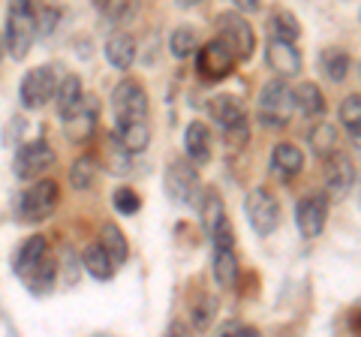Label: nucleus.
<instances>
[{
    "mask_svg": "<svg viewBox=\"0 0 361 337\" xmlns=\"http://www.w3.org/2000/svg\"><path fill=\"white\" fill-rule=\"evenodd\" d=\"M25 283H27V289L33 292V295H49V292L58 286V259H54L51 253H45Z\"/></svg>",
    "mask_w": 361,
    "mask_h": 337,
    "instance_id": "nucleus-21",
    "label": "nucleus"
},
{
    "mask_svg": "<svg viewBox=\"0 0 361 337\" xmlns=\"http://www.w3.org/2000/svg\"><path fill=\"white\" fill-rule=\"evenodd\" d=\"M97 115H99L97 99L90 97V94H82L78 106L63 118V133H66V139H70L73 145L87 142L90 136H94V130H97Z\"/></svg>",
    "mask_w": 361,
    "mask_h": 337,
    "instance_id": "nucleus-12",
    "label": "nucleus"
},
{
    "mask_svg": "<svg viewBox=\"0 0 361 337\" xmlns=\"http://www.w3.org/2000/svg\"><path fill=\"white\" fill-rule=\"evenodd\" d=\"M292 109L301 111L304 118H319L325 111V94L319 91L316 82H301L292 87Z\"/></svg>",
    "mask_w": 361,
    "mask_h": 337,
    "instance_id": "nucleus-18",
    "label": "nucleus"
},
{
    "mask_svg": "<svg viewBox=\"0 0 361 337\" xmlns=\"http://www.w3.org/2000/svg\"><path fill=\"white\" fill-rule=\"evenodd\" d=\"M82 94H85V87H82V78H78V75H63L58 82V91H54V106H58V118L61 121L78 106Z\"/></svg>",
    "mask_w": 361,
    "mask_h": 337,
    "instance_id": "nucleus-26",
    "label": "nucleus"
},
{
    "mask_svg": "<svg viewBox=\"0 0 361 337\" xmlns=\"http://www.w3.org/2000/svg\"><path fill=\"white\" fill-rule=\"evenodd\" d=\"M166 193L178 205H196L202 196L199 172L190 160H172L166 168Z\"/></svg>",
    "mask_w": 361,
    "mask_h": 337,
    "instance_id": "nucleus-9",
    "label": "nucleus"
},
{
    "mask_svg": "<svg viewBox=\"0 0 361 337\" xmlns=\"http://www.w3.org/2000/svg\"><path fill=\"white\" fill-rule=\"evenodd\" d=\"M111 115H115V130L148 123V91L139 78H121L111 91Z\"/></svg>",
    "mask_w": 361,
    "mask_h": 337,
    "instance_id": "nucleus-1",
    "label": "nucleus"
},
{
    "mask_svg": "<svg viewBox=\"0 0 361 337\" xmlns=\"http://www.w3.org/2000/svg\"><path fill=\"white\" fill-rule=\"evenodd\" d=\"M61 202V187L49 181V178H37L25 193L18 199V217L25 223H39V220H49L54 214V208H58Z\"/></svg>",
    "mask_w": 361,
    "mask_h": 337,
    "instance_id": "nucleus-5",
    "label": "nucleus"
},
{
    "mask_svg": "<svg viewBox=\"0 0 361 337\" xmlns=\"http://www.w3.org/2000/svg\"><path fill=\"white\" fill-rule=\"evenodd\" d=\"M99 178V166H97V157H78V160L70 166V187L85 193V190H94Z\"/></svg>",
    "mask_w": 361,
    "mask_h": 337,
    "instance_id": "nucleus-28",
    "label": "nucleus"
},
{
    "mask_svg": "<svg viewBox=\"0 0 361 337\" xmlns=\"http://www.w3.org/2000/svg\"><path fill=\"white\" fill-rule=\"evenodd\" d=\"M307 142H310V151L319 157V160H325L329 154L337 151V142H341V136H337V127H334V123L322 121V123H316V127L310 130Z\"/></svg>",
    "mask_w": 361,
    "mask_h": 337,
    "instance_id": "nucleus-29",
    "label": "nucleus"
},
{
    "mask_svg": "<svg viewBox=\"0 0 361 337\" xmlns=\"http://www.w3.org/2000/svg\"><path fill=\"white\" fill-rule=\"evenodd\" d=\"M322 163H325V187H329V193L334 199H343L346 193H353V187H355V163L341 151L329 154Z\"/></svg>",
    "mask_w": 361,
    "mask_h": 337,
    "instance_id": "nucleus-14",
    "label": "nucleus"
},
{
    "mask_svg": "<svg viewBox=\"0 0 361 337\" xmlns=\"http://www.w3.org/2000/svg\"><path fill=\"white\" fill-rule=\"evenodd\" d=\"M106 61L115 66V70H130L133 61H135V39L133 33H111L109 42H106Z\"/></svg>",
    "mask_w": 361,
    "mask_h": 337,
    "instance_id": "nucleus-20",
    "label": "nucleus"
},
{
    "mask_svg": "<svg viewBox=\"0 0 361 337\" xmlns=\"http://www.w3.org/2000/svg\"><path fill=\"white\" fill-rule=\"evenodd\" d=\"M214 280L223 289H235L238 286V256L235 247H214Z\"/></svg>",
    "mask_w": 361,
    "mask_h": 337,
    "instance_id": "nucleus-19",
    "label": "nucleus"
},
{
    "mask_svg": "<svg viewBox=\"0 0 361 337\" xmlns=\"http://www.w3.org/2000/svg\"><path fill=\"white\" fill-rule=\"evenodd\" d=\"M78 262H82V268L94 280H111V277H115V268H118L115 262H111V256L103 250V247H99V241L85 247V253L78 256Z\"/></svg>",
    "mask_w": 361,
    "mask_h": 337,
    "instance_id": "nucleus-22",
    "label": "nucleus"
},
{
    "mask_svg": "<svg viewBox=\"0 0 361 337\" xmlns=\"http://www.w3.org/2000/svg\"><path fill=\"white\" fill-rule=\"evenodd\" d=\"M325 220H329V199L313 193V196H304L298 205H295V226L301 232V238H319L322 229H325Z\"/></svg>",
    "mask_w": 361,
    "mask_h": 337,
    "instance_id": "nucleus-13",
    "label": "nucleus"
},
{
    "mask_svg": "<svg viewBox=\"0 0 361 337\" xmlns=\"http://www.w3.org/2000/svg\"><path fill=\"white\" fill-rule=\"evenodd\" d=\"M199 214H202V226H205V232L211 235L214 229L220 226V223H226L229 217H226V205H223V199L217 190H202V196H199Z\"/></svg>",
    "mask_w": 361,
    "mask_h": 337,
    "instance_id": "nucleus-24",
    "label": "nucleus"
},
{
    "mask_svg": "<svg viewBox=\"0 0 361 337\" xmlns=\"http://www.w3.org/2000/svg\"><path fill=\"white\" fill-rule=\"evenodd\" d=\"M341 123L349 133L353 148H358V139H361V97L358 94H349L341 103Z\"/></svg>",
    "mask_w": 361,
    "mask_h": 337,
    "instance_id": "nucleus-30",
    "label": "nucleus"
},
{
    "mask_svg": "<svg viewBox=\"0 0 361 337\" xmlns=\"http://www.w3.org/2000/svg\"><path fill=\"white\" fill-rule=\"evenodd\" d=\"M111 205H115L118 214H123V217H133L135 211L142 208V196L135 193L133 187H118L115 193H111Z\"/></svg>",
    "mask_w": 361,
    "mask_h": 337,
    "instance_id": "nucleus-35",
    "label": "nucleus"
},
{
    "mask_svg": "<svg viewBox=\"0 0 361 337\" xmlns=\"http://www.w3.org/2000/svg\"><path fill=\"white\" fill-rule=\"evenodd\" d=\"M169 46H172V54H175L178 61H187L190 54H196L199 37H196L193 27H178V30L172 33V39H169Z\"/></svg>",
    "mask_w": 361,
    "mask_h": 337,
    "instance_id": "nucleus-33",
    "label": "nucleus"
},
{
    "mask_svg": "<svg viewBox=\"0 0 361 337\" xmlns=\"http://www.w3.org/2000/svg\"><path fill=\"white\" fill-rule=\"evenodd\" d=\"M214 313H217V298L205 295V298H202L199 305H196V310H193V329H196V331L208 329L211 319H214Z\"/></svg>",
    "mask_w": 361,
    "mask_h": 337,
    "instance_id": "nucleus-36",
    "label": "nucleus"
},
{
    "mask_svg": "<svg viewBox=\"0 0 361 337\" xmlns=\"http://www.w3.org/2000/svg\"><path fill=\"white\" fill-rule=\"evenodd\" d=\"M94 6L109 25H127L139 16V0H94Z\"/></svg>",
    "mask_w": 361,
    "mask_h": 337,
    "instance_id": "nucleus-27",
    "label": "nucleus"
},
{
    "mask_svg": "<svg viewBox=\"0 0 361 337\" xmlns=\"http://www.w3.org/2000/svg\"><path fill=\"white\" fill-rule=\"evenodd\" d=\"M244 214L259 238H268V235L280 226V202L271 190L253 187L250 193L244 196Z\"/></svg>",
    "mask_w": 361,
    "mask_h": 337,
    "instance_id": "nucleus-6",
    "label": "nucleus"
},
{
    "mask_svg": "<svg viewBox=\"0 0 361 337\" xmlns=\"http://www.w3.org/2000/svg\"><path fill=\"white\" fill-rule=\"evenodd\" d=\"M353 70V58H349L346 51H329L322 54V73L331 78V82H343Z\"/></svg>",
    "mask_w": 361,
    "mask_h": 337,
    "instance_id": "nucleus-34",
    "label": "nucleus"
},
{
    "mask_svg": "<svg viewBox=\"0 0 361 337\" xmlns=\"http://www.w3.org/2000/svg\"><path fill=\"white\" fill-rule=\"evenodd\" d=\"M184 151L193 166H208L211 160V130L202 121H190L184 130Z\"/></svg>",
    "mask_w": 361,
    "mask_h": 337,
    "instance_id": "nucleus-16",
    "label": "nucleus"
},
{
    "mask_svg": "<svg viewBox=\"0 0 361 337\" xmlns=\"http://www.w3.org/2000/svg\"><path fill=\"white\" fill-rule=\"evenodd\" d=\"M292 111H295L292 109V87L286 85V78L274 75L262 85V94L256 99V121L262 127H286Z\"/></svg>",
    "mask_w": 361,
    "mask_h": 337,
    "instance_id": "nucleus-3",
    "label": "nucleus"
},
{
    "mask_svg": "<svg viewBox=\"0 0 361 337\" xmlns=\"http://www.w3.org/2000/svg\"><path fill=\"white\" fill-rule=\"evenodd\" d=\"M217 39L235 54V61H247L256 49V33L253 25L244 18V13H220L217 16Z\"/></svg>",
    "mask_w": 361,
    "mask_h": 337,
    "instance_id": "nucleus-4",
    "label": "nucleus"
},
{
    "mask_svg": "<svg viewBox=\"0 0 361 337\" xmlns=\"http://www.w3.org/2000/svg\"><path fill=\"white\" fill-rule=\"evenodd\" d=\"M99 247L111 256V262L115 265H123L130 256V244H127V235L121 232V226H115V223H103L99 226Z\"/></svg>",
    "mask_w": 361,
    "mask_h": 337,
    "instance_id": "nucleus-25",
    "label": "nucleus"
},
{
    "mask_svg": "<svg viewBox=\"0 0 361 337\" xmlns=\"http://www.w3.org/2000/svg\"><path fill=\"white\" fill-rule=\"evenodd\" d=\"M103 154H106V168L111 175H127L130 172V163H133V154L123 148V145L111 136L109 139V145L103 148Z\"/></svg>",
    "mask_w": 361,
    "mask_h": 337,
    "instance_id": "nucleus-32",
    "label": "nucleus"
},
{
    "mask_svg": "<svg viewBox=\"0 0 361 337\" xmlns=\"http://www.w3.org/2000/svg\"><path fill=\"white\" fill-rule=\"evenodd\" d=\"M37 9L33 4H9V16H6V37H4V49L13 61H25L33 42H37Z\"/></svg>",
    "mask_w": 361,
    "mask_h": 337,
    "instance_id": "nucleus-2",
    "label": "nucleus"
},
{
    "mask_svg": "<svg viewBox=\"0 0 361 337\" xmlns=\"http://www.w3.org/2000/svg\"><path fill=\"white\" fill-rule=\"evenodd\" d=\"M268 30H271V39H286V42H295L301 33L295 16L289 9H274L268 18Z\"/></svg>",
    "mask_w": 361,
    "mask_h": 337,
    "instance_id": "nucleus-31",
    "label": "nucleus"
},
{
    "mask_svg": "<svg viewBox=\"0 0 361 337\" xmlns=\"http://www.w3.org/2000/svg\"><path fill=\"white\" fill-rule=\"evenodd\" d=\"M235 54L223 46L220 39H211L202 46L199 42V49H196V70L199 75L205 78V82H223V78H229L232 70H235Z\"/></svg>",
    "mask_w": 361,
    "mask_h": 337,
    "instance_id": "nucleus-11",
    "label": "nucleus"
},
{
    "mask_svg": "<svg viewBox=\"0 0 361 337\" xmlns=\"http://www.w3.org/2000/svg\"><path fill=\"white\" fill-rule=\"evenodd\" d=\"M0 46H4V39H0ZM0 54H4V49H0Z\"/></svg>",
    "mask_w": 361,
    "mask_h": 337,
    "instance_id": "nucleus-41",
    "label": "nucleus"
},
{
    "mask_svg": "<svg viewBox=\"0 0 361 337\" xmlns=\"http://www.w3.org/2000/svg\"><path fill=\"white\" fill-rule=\"evenodd\" d=\"M58 73H54V66L42 63V66H33V70L25 73V78H21L18 85V99L21 106H25L27 111H37L42 106H49L54 99V91H58Z\"/></svg>",
    "mask_w": 361,
    "mask_h": 337,
    "instance_id": "nucleus-7",
    "label": "nucleus"
},
{
    "mask_svg": "<svg viewBox=\"0 0 361 337\" xmlns=\"http://www.w3.org/2000/svg\"><path fill=\"white\" fill-rule=\"evenodd\" d=\"M9 4H33V0H9Z\"/></svg>",
    "mask_w": 361,
    "mask_h": 337,
    "instance_id": "nucleus-40",
    "label": "nucleus"
},
{
    "mask_svg": "<svg viewBox=\"0 0 361 337\" xmlns=\"http://www.w3.org/2000/svg\"><path fill=\"white\" fill-rule=\"evenodd\" d=\"M271 168L280 175H301L304 172V154L301 148H295V145H289V142H280L271 148Z\"/></svg>",
    "mask_w": 361,
    "mask_h": 337,
    "instance_id": "nucleus-23",
    "label": "nucleus"
},
{
    "mask_svg": "<svg viewBox=\"0 0 361 337\" xmlns=\"http://www.w3.org/2000/svg\"><path fill=\"white\" fill-rule=\"evenodd\" d=\"M49 253V241L42 238V235H33V238H27L25 244L18 247V253H16V259H13V271L18 280H27L30 271L39 265V259Z\"/></svg>",
    "mask_w": 361,
    "mask_h": 337,
    "instance_id": "nucleus-17",
    "label": "nucleus"
},
{
    "mask_svg": "<svg viewBox=\"0 0 361 337\" xmlns=\"http://www.w3.org/2000/svg\"><path fill=\"white\" fill-rule=\"evenodd\" d=\"M202 0H178V6H184V9H190V6H199Z\"/></svg>",
    "mask_w": 361,
    "mask_h": 337,
    "instance_id": "nucleus-39",
    "label": "nucleus"
},
{
    "mask_svg": "<svg viewBox=\"0 0 361 337\" xmlns=\"http://www.w3.org/2000/svg\"><path fill=\"white\" fill-rule=\"evenodd\" d=\"M217 334H223V337H256V329H250V325H244V322H223L220 329H217Z\"/></svg>",
    "mask_w": 361,
    "mask_h": 337,
    "instance_id": "nucleus-37",
    "label": "nucleus"
},
{
    "mask_svg": "<svg viewBox=\"0 0 361 337\" xmlns=\"http://www.w3.org/2000/svg\"><path fill=\"white\" fill-rule=\"evenodd\" d=\"M265 61H268V70L280 78H292L301 73V51L295 49V42L271 39L265 46Z\"/></svg>",
    "mask_w": 361,
    "mask_h": 337,
    "instance_id": "nucleus-15",
    "label": "nucleus"
},
{
    "mask_svg": "<svg viewBox=\"0 0 361 337\" xmlns=\"http://www.w3.org/2000/svg\"><path fill=\"white\" fill-rule=\"evenodd\" d=\"M208 115L223 130L226 145H229V142L232 145H244L247 142V111H244V106L235 97H229V94L214 97L208 103Z\"/></svg>",
    "mask_w": 361,
    "mask_h": 337,
    "instance_id": "nucleus-8",
    "label": "nucleus"
},
{
    "mask_svg": "<svg viewBox=\"0 0 361 337\" xmlns=\"http://www.w3.org/2000/svg\"><path fill=\"white\" fill-rule=\"evenodd\" d=\"M229 4L235 6V9H238V13H256V9L259 6H262V0H229Z\"/></svg>",
    "mask_w": 361,
    "mask_h": 337,
    "instance_id": "nucleus-38",
    "label": "nucleus"
},
{
    "mask_svg": "<svg viewBox=\"0 0 361 337\" xmlns=\"http://www.w3.org/2000/svg\"><path fill=\"white\" fill-rule=\"evenodd\" d=\"M54 163H58L54 148L45 139H37V142H27L18 148L16 160H13V172H16V178H21V181H37V178L49 172Z\"/></svg>",
    "mask_w": 361,
    "mask_h": 337,
    "instance_id": "nucleus-10",
    "label": "nucleus"
}]
</instances>
